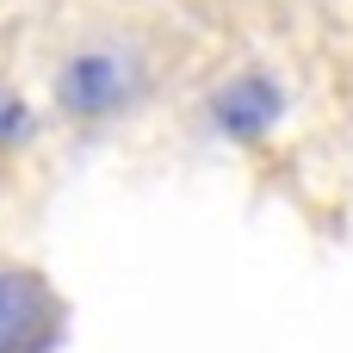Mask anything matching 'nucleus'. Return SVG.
Listing matches in <instances>:
<instances>
[{"mask_svg":"<svg viewBox=\"0 0 353 353\" xmlns=\"http://www.w3.org/2000/svg\"><path fill=\"white\" fill-rule=\"evenodd\" d=\"M217 124L230 130V137H267L273 130V118H279V87L267 81V74H236L223 93H217Z\"/></svg>","mask_w":353,"mask_h":353,"instance_id":"7ed1b4c3","label":"nucleus"},{"mask_svg":"<svg viewBox=\"0 0 353 353\" xmlns=\"http://www.w3.org/2000/svg\"><path fill=\"white\" fill-rule=\"evenodd\" d=\"M62 323L68 316L43 273L0 261V353H56Z\"/></svg>","mask_w":353,"mask_h":353,"instance_id":"f03ea898","label":"nucleus"},{"mask_svg":"<svg viewBox=\"0 0 353 353\" xmlns=\"http://www.w3.org/2000/svg\"><path fill=\"white\" fill-rule=\"evenodd\" d=\"M143 93V62L118 43H87L56 68V105L68 118H112Z\"/></svg>","mask_w":353,"mask_h":353,"instance_id":"f257e3e1","label":"nucleus"},{"mask_svg":"<svg viewBox=\"0 0 353 353\" xmlns=\"http://www.w3.org/2000/svg\"><path fill=\"white\" fill-rule=\"evenodd\" d=\"M25 137H31V112H25V99H19V93H6V87H0V149L25 143Z\"/></svg>","mask_w":353,"mask_h":353,"instance_id":"20e7f679","label":"nucleus"}]
</instances>
